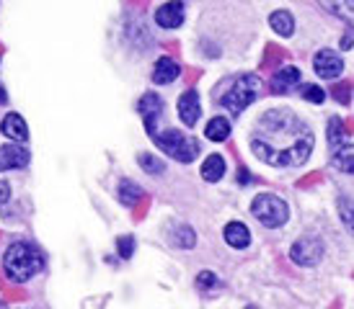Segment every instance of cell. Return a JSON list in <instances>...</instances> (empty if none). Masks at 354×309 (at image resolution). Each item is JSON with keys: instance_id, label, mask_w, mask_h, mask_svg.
Segmentation results:
<instances>
[{"instance_id": "obj_23", "label": "cell", "mask_w": 354, "mask_h": 309, "mask_svg": "<svg viewBox=\"0 0 354 309\" xmlns=\"http://www.w3.org/2000/svg\"><path fill=\"white\" fill-rule=\"evenodd\" d=\"M117 250H119V255H122L124 261H127V258H132V252H135V237H132V235H124V237H119Z\"/></svg>"}, {"instance_id": "obj_8", "label": "cell", "mask_w": 354, "mask_h": 309, "mask_svg": "<svg viewBox=\"0 0 354 309\" xmlns=\"http://www.w3.org/2000/svg\"><path fill=\"white\" fill-rule=\"evenodd\" d=\"M313 68H315V72L321 77H326V80H336V77L344 72V62H342V57H339L336 52L324 49V52L315 54Z\"/></svg>"}, {"instance_id": "obj_6", "label": "cell", "mask_w": 354, "mask_h": 309, "mask_svg": "<svg viewBox=\"0 0 354 309\" xmlns=\"http://www.w3.org/2000/svg\"><path fill=\"white\" fill-rule=\"evenodd\" d=\"M328 145H331V160H334L336 168L344 170V173H352V137L346 134L344 124L339 119H331V124H328Z\"/></svg>"}, {"instance_id": "obj_9", "label": "cell", "mask_w": 354, "mask_h": 309, "mask_svg": "<svg viewBox=\"0 0 354 309\" xmlns=\"http://www.w3.org/2000/svg\"><path fill=\"white\" fill-rule=\"evenodd\" d=\"M163 114V98L158 93H145L142 101H140V116L145 121V129L148 134H156V119Z\"/></svg>"}, {"instance_id": "obj_28", "label": "cell", "mask_w": 354, "mask_h": 309, "mask_svg": "<svg viewBox=\"0 0 354 309\" xmlns=\"http://www.w3.org/2000/svg\"><path fill=\"white\" fill-rule=\"evenodd\" d=\"M248 309H256V307H248Z\"/></svg>"}, {"instance_id": "obj_18", "label": "cell", "mask_w": 354, "mask_h": 309, "mask_svg": "<svg viewBox=\"0 0 354 309\" xmlns=\"http://www.w3.org/2000/svg\"><path fill=\"white\" fill-rule=\"evenodd\" d=\"M202 175H205V181H209V183L220 181V178L225 175V157L217 152L209 154L205 160V165H202Z\"/></svg>"}, {"instance_id": "obj_13", "label": "cell", "mask_w": 354, "mask_h": 309, "mask_svg": "<svg viewBox=\"0 0 354 309\" xmlns=\"http://www.w3.org/2000/svg\"><path fill=\"white\" fill-rule=\"evenodd\" d=\"M178 72H181V68H178L174 59L160 57L156 62V68H153V83H156V86H168V83L176 80Z\"/></svg>"}, {"instance_id": "obj_2", "label": "cell", "mask_w": 354, "mask_h": 309, "mask_svg": "<svg viewBox=\"0 0 354 309\" xmlns=\"http://www.w3.org/2000/svg\"><path fill=\"white\" fill-rule=\"evenodd\" d=\"M41 266H44L41 252L31 242H13L8 250H6V255H3V270L16 283L34 279L41 270Z\"/></svg>"}, {"instance_id": "obj_19", "label": "cell", "mask_w": 354, "mask_h": 309, "mask_svg": "<svg viewBox=\"0 0 354 309\" xmlns=\"http://www.w3.org/2000/svg\"><path fill=\"white\" fill-rule=\"evenodd\" d=\"M207 139H212V142H225L227 137H230V121H227L225 116H215L205 129Z\"/></svg>"}, {"instance_id": "obj_12", "label": "cell", "mask_w": 354, "mask_h": 309, "mask_svg": "<svg viewBox=\"0 0 354 309\" xmlns=\"http://www.w3.org/2000/svg\"><path fill=\"white\" fill-rule=\"evenodd\" d=\"M29 163V152L19 145H3L0 147V170H10V168H21Z\"/></svg>"}, {"instance_id": "obj_25", "label": "cell", "mask_w": 354, "mask_h": 309, "mask_svg": "<svg viewBox=\"0 0 354 309\" xmlns=\"http://www.w3.org/2000/svg\"><path fill=\"white\" fill-rule=\"evenodd\" d=\"M197 286H199V289H207V286H215V289H220L223 283H220V279H217L215 273L205 270V273H199V276H197Z\"/></svg>"}, {"instance_id": "obj_16", "label": "cell", "mask_w": 354, "mask_h": 309, "mask_svg": "<svg viewBox=\"0 0 354 309\" xmlns=\"http://www.w3.org/2000/svg\"><path fill=\"white\" fill-rule=\"evenodd\" d=\"M223 235H225L227 245H230V248H238V250L246 248L248 242H251V232H248L246 224H241V222H230Z\"/></svg>"}, {"instance_id": "obj_26", "label": "cell", "mask_w": 354, "mask_h": 309, "mask_svg": "<svg viewBox=\"0 0 354 309\" xmlns=\"http://www.w3.org/2000/svg\"><path fill=\"white\" fill-rule=\"evenodd\" d=\"M8 199H10V186L3 181V183H0V206L8 201Z\"/></svg>"}, {"instance_id": "obj_4", "label": "cell", "mask_w": 354, "mask_h": 309, "mask_svg": "<svg viewBox=\"0 0 354 309\" xmlns=\"http://www.w3.org/2000/svg\"><path fill=\"white\" fill-rule=\"evenodd\" d=\"M156 145L163 150L166 154H171L178 163H192L199 154V142L192 139V137L181 134L176 129H168V132H160V134H153Z\"/></svg>"}, {"instance_id": "obj_5", "label": "cell", "mask_w": 354, "mask_h": 309, "mask_svg": "<svg viewBox=\"0 0 354 309\" xmlns=\"http://www.w3.org/2000/svg\"><path fill=\"white\" fill-rule=\"evenodd\" d=\"M261 93V80L256 75H241L233 83V88L223 96V106L230 111V114H241L246 106H251L256 98Z\"/></svg>"}, {"instance_id": "obj_15", "label": "cell", "mask_w": 354, "mask_h": 309, "mask_svg": "<svg viewBox=\"0 0 354 309\" xmlns=\"http://www.w3.org/2000/svg\"><path fill=\"white\" fill-rule=\"evenodd\" d=\"M297 80H300V70L297 68H282L279 72H274L269 88H272L274 93H287L292 86H297Z\"/></svg>"}, {"instance_id": "obj_10", "label": "cell", "mask_w": 354, "mask_h": 309, "mask_svg": "<svg viewBox=\"0 0 354 309\" xmlns=\"http://www.w3.org/2000/svg\"><path fill=\"white\" fill-rule=\"evenodd\" d=\"M156 23L163 29H178L184 23V6L181 3H163L156 10Z\"/></svg>"}, {"instance_id": "obj_17", "label": "cell", "mask_w": 354, "mask_h": 309, "mask_svg": "<svg viewBox=\"0 0 354 309\" xmlns=\"http://www.w3.org/2000/svg\"><path fill=\"white\" fill-rule=\"evenodd\" d=\"M269 26H272L279 37H290V34L295 31V19H292L290 10H274V13L269 16Z\"/></svg>"}, {"instance_id": "obj_7", "label": "cell", "mask_w": 354, "mask_h": 309, "mask_svg": "<svg viewBox=\"0 0 354 309\" xmlns=\"http://www.w3.org/2000/svg\"><path fill=\"white\" fill-rule=\"evenodd\" d=\"M290 258H292L297 266H315V263L324 258V242L315 240V237H305V240L292 245Z\"/></svg>"}, {"instance_id": "obj_14", "label": "cell", "mask_w": 354, "mask_h": 309, "mask_svg": "<svg viewBox=\"0 0 354 309\" xmlns=\"http://www.w3.org/2000/svg\"><path fill=\"white\" fill-rule=\"evenodd\" d=\"M3 134L10 137V139H16V142H26V137H29V126L24 121V116L19 114H8L3 119Z\"/></svg>"}, {"instance_id": "obj_1", "label": "cell", "mask_w": 354, "mask_h": 309, "mask_svg": "<svg viewBox=\"0 0 354 309\" xmlns=\"http://www.w3.org/2000/svg\"><path fill=\"white\" fill-rule=\"evenodd\" d=\"M313 132L290 111H269L259 119L254 134H251V150L264 163L277 168H297L313 152Z\"/></svg>"}, {"instance_id": "obj_22", "label": "cell", "mask_w": 354, "mask_h": 309, "mask_svg": "<svg viewBox=\"0 0 354 309\" xmlns=\"http://www.w3.org/2000/svg\"><path fill=\"white\" fill-rule=\"evenodd\" d=\"M194 232L192 227H178L176 230V245L178 248H194Z\"/></svg>"}, {"instance_id": "obj_3", "label": "cell", "mask_w": 354, "mask_h": 309, "mask_svg": "<svg viewBox=\"0 0 354 309\" xmlns=\"http://www.w3.org/2000/svg\"><path fill=\"white\" fill-rule=\"evenodd\" d=\"M251 214H254L259 222L269 227V230H274V227H282V224L290 219V209H287V203L274 196V193H259L251 203Z\"/></svg>"}, {"instance_id": "obj_21", "label": "cell", "mask_w": 354, "mask_h": 309, "mask_svg": "<svg viewBox=\"0 0 354 309\" xmlns=\"http://www.w3.org/2000/svg\"><path fill=\"white\" fill-rule=\"evenodd\" d=\"M138 163L142 165V168H145V170H148L150 175L163 173V163H160V160H156L153 154H140V157H138Z\"/></svg>"}, {"instance_id": "obj_20", "label": "cell", "mask_w": 354, "mask_h": 309, "mask_svg": "<svg viewBox=\"0 0 354 309\" xmlns=\"http://www.w3.org/2000/svg\"><path fill=\"white\" fill-rule=\"evenodd\" d=\"M142 199V188L135 186L132 181H122L119 183V201L124 203V206H135V203Z\"/></svg>"}, {"instance_id": "obj_27", "label": "cell", "mask_w": 354, "mask_h": 309, "mask_svg": "<svg viewBox=\"0 0 354 309\" xmlns=\"http://www.w3.org/2000/svg\"><path fill=\"white\" fill-rule=\"evenodd\" d=\"M6 101H8V96L3 93V86H0V103H6Z\"/></svg>"}, {"instance_id": "obj_11", "label": "cell", "mask_w": 354, "mask_h": 309, "mask_svg": "<svg viewBox=\"0 0 354 309\" xmlns=\"http://www.w3.org/2000/svg\"><path fill=\"white\" fill-rule=\"evenodd\" d=\"M178 116L187 126H194L199 119V93L197 90H187L178 98Z\"/></svg>"}, {"instance_id": "obj_24", "label": "cell", "mask_w": 354, "mask_h": 309, "mask_svg": "<svg viewBox=\"0 0 354 309\" xmlns=\"http://www.w3.org/2000/svg\"><path fill=\"white\" fill-rule=\"evenodd\" d=\"M303 98H305V101H310V103H324L326 93L318 86H305L303 88Z\"/></svg>"}]
</instances>
